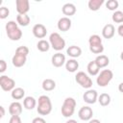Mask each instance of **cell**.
Segmentation results:
<instances>
[{"label":"cell","instance_id":"30","mask_svg":"<svg viewBox=\"0 0 123 123\" xmlns=\"http://www.w3.org/2000/svg\"><path fill=\"white\" fill-rule=\"evenodd\" d=\"M111 19L115 23H122L123 22V12H121V11H115L112 13Z\"/></svg>","mask_w":123,"mask_h":123},{"label":"cell","instance_id":"32","mask_svg":"<svg viewBox=\"0 0 123 123\" xmlns=\"http://www.w3.org/2000/svg\"><path fill=\"white\" fill-rule=\"evenodd\" d=\"M15 53L16 54H20V55H23V56H28L29 54V48L27 46H19L16 48L15 50Z\"/></svg>","mask_w":123,"mask_h":123},{"label":"cell","instance_id":"31","mask_svg":"<svg viewBox=\"0 0 123 123\" xmlns=\"http://www.w3.org/2000/svg\"><path fill=\"white\" fill-rule=\"evenodd\" d=\"M119 6V3L117 0H108L106 2V7L110 11H115Z\"/></svg>","mask_w":123,"mask_h":123},{"label":"cell","instance_id":"14","mask_svg":"<svg viewBox=\"0 0 123 123\" xmlns=\"http://www.w3.org/2000/svg\"><path fill=\"white\" fill-rule=\"evenodd\" d=\"M114 33H115V28L112 24H106L102 29V36L107 39L111 38L114 36Z\"/></svg>","mask_w":123,"mask_h":123},{"label":"cell","instance_id":"1","mask_svg":"<svg viewBox=\"0 0 123 123\" xmlns=\"http://www.w3.org/2000/svg\"><path fill=\"white\" fill-rule=\"evenodd\" d=\"M6 33L11 40H19L22 37V31L18 28V24L15 21H8L6 24Z\"/></svg>","mask_w":123,"mask_h":123},{"label":"cell","instance_id":"7","mask_svg":"<svg viewBox=\"0 0 123 123\" xmlns=\"http://www.w3.org/2000/svg\"><path fill=\"white\" fill-rule=\"evenodd\" d=\"M0 86L4 91H12L15 88V81L6 75L0 77Z\"/></svg>","mask_w":123,"mask_h":123},{"label":"cell","instance_id":"40","mask_svg":"<svg viewBox=\"0 0 123 123\" xmlns=\"http://www.w3.org/2000/svg\"><path fill=\"white\" fill-rule=\"evenodd\" d=\"M118 90L123 93V83H120V84H119V86H118Z\"/></svg>","mask_w":123,"mask_h":123},{"label":"cell","instance_id":"21","mask_svg":"<svg viewBox=\"0 0 123 123\" xmlns=\"http://www.w3.org/2000/svg\"><path fill=\"white\" fill-rule=\"evenodd\" d=\"M86 70L88 72V74L90 76H96L99 74V71H100V68L98 67V65L96 64L95 61H91L88 62L87 66H86Z\"/></svg>","mask_w":123,"mask_h":123},{"label":"cell","instance_id":"3","mask_svg":"<svg viewBox=\"0 0 123 123\" xmlns=\"http://www.w3.org/2000/svg\"><path fill=\"white\" fill-rule=\"evenodd\" d=\"M76 108V100L72 97H66L62 106V114L64 117H70L73 115Z\"/></svg>","mask_w":123,"mask_h":123},{"label":"cell","instance_id":"22","mask_svg":"<svg viewBox=\"0 0 123 123\" xmlns=\"http://www.w3.org/2000/svg\"><path fill=\"white\" fill-rule=\"evenodd\" d=\"M23 106L26 110H33L37 106V100L32 96H27L23 100Z\"/></svg>","mask_w":123,"mask_h":123},{"label":"cell","instance_id":"24","mask_svg":"<svg viewBox=\"0 0 123 123\" xmlns=\"http://www.w3.org/2000/svg\"><path fill=\"white\" fill-rule=\"evenodd\" d=\"M42 88L45 91H51L53 89H55L56 87V82L52 79H45L42 82Z\"/></svg>","mask_w":123,"mask_h":123},{"label":"cell","instance_id":"34","mask_svg":"<svg viewBox=\"0 0 123 123\" xmlns=\"http://www.w3.org/2000/svg\"><path fill=\"white\" fill-rule=\"evenodd\" d=\"M9 123H22V121L19 115H12L9 120Z\"/></svg>","mask_w":123,"mask_h":123},{"label":"cell","instance_id":"25","mask_svg":"<svg viewBox=\"0 0 123 123\" xmlns=\"http://www.w3.org/2000/svg\"><path fill=\"white\" fill-rule=\"evenodd\" d=\"M103 4H104V0H89L87 3V6L90 11L96 12L101 8Z\"/></svg>","mask_w":123,"mask_h":123},{"label":"cell","instance_id":"13","mask_svg":"<svg viewBox=\"0 0 123 123\" xmlns=\"http://www.w3.org/2000/svg\"><path fill=\"white\" fill-rule=\"evenodd\" d=\"M71 24H72V22H71L70 18L63 16V17L60 18L58 21V29L62 32H66L71 28Z\"/></svg>","mask_w":123,"mask_h":123},{"label":"cell","instance_id":"20","mask_svg":"<svg viewBox=\"0 0 123 123\" xmlns=\"http://www.w3.org/2000/svg\"><path fill=\"white\" fill-rule=\"evenodd\" d=\"M79 68V62L75 59H70L65 62V69L68 72H76L77 69Z\"/></svg>","mask_w":123,"mask_h":123},{"label":"cell","instance_id":"10","mask_svg":"<svg viewBox=\"0 0 123 123\" xmlns=\"http://www.w3.org/2000/svg\"><path fill=\"white\" fill-rule=\"evenodd\" d=\"M83 99L86 103L87 104H94L97 100H98V94L97 91L95 89H87L84 95H83Z\"/></svg>","mask_w":123,"mask_h":123},{"label":"cell","instance_id":"5","mask_svg":"<svg viewBox=\"0 0 123 123\" xmlns=\"http://www.w3.org/2000/svg\"><path fill=\"white\" fill-rule=\"evenodd\" d=\"M113 78V73L111 70L110 69H104L102 70L98 76H97V79H96V83L99 86H107L109 85V83L112 80Z\"/></svg>","mask_w":123,"mask_h":123},{"label":"cell","instance_id":"35","mask_svg":"<svg viewBox=\"0 0 123 123\" xmlns=\"http://www.w3.org/2000/svg\"><path fill=\"white\" fill-rule=\"evenodd\" d=\"M7 69V62L4 60H0V73L5 72Z\"/></svg>","mask_w":123,"mask_h":123},{"label":"cell","instance_id":"8","mask_svg":"<svg viewBox=\"0 0 123 123\" xmlns=\"http://www.w3.org/2000/svg\"><path fill=\"white\" fill-rule=\"evenodd\" d=\"M92 115H93V111L88 106L82 107L78 111V116L83 121H89L92 118Z\"/></svg>","mask_w":123,"mask_h":123},{"label":"cell","instance_id":"36","mask_svg":"<svg viewBox=\"0 0 123 123\" xmlns=\"http://www.w3.org/2000/svg\"><path fill=\"white\" fill-rule=\"evenodd\" d=\"M32 123H46V121L42 117H35L33 119Z\"/></svg>","mask_w":123,"mask_h":123},{"label":"cell","instance_id":"15","mask_svg":"<svg viewBox=\"0 0 123 123\" xmlns=\"http://www.w3.org/2000/svg\"><path fill=\"white\" fill-rule=\"evenodd\" d=\"M26 61H27V57L26 56H23V55H20V54H14L12 59V62L13 64V66L15 67H21L23 66L25 63H26Z\"/></svg>","mask_w":123,"mask_h":123},{"label":"cell","instance_id":"38","mask_svg":"<svg viewBox=\"0 0 123 123\" xmlns=\"http://www.w3.org/2000/svg\"><path fill=\"white\" fill-rule=\"evenodd\" d=\"M0 111H1L0 118H2V117L5 115V110H4V107H3V106H1V107H0Z\"/></svg>","mask_w":123,"mask_h":123},{"label":"cell","instance_id":"9","mask_svg":"<svg viewBox=\"0 0 123 123\" xmlns=\"http://www.w3.org/2000/svg\"><path fill=\"white\" fill-rule=\"evenodd\" d=\"M15 7L18 14H27L30 10V3L28 0H16Z\"/></svg>","mask_w":123,"mask_h":123},{"label":"cell","instance_id":"37","mask_svg":"<svg viewBox=\"0 0 123 123\" xmlns=\"http://www.w3.org/2000/svg\"><path fill=\"white\" fill-rule=\"evenodd\" d=\"M117 33H118V35H119L120 37H123V24H120V25L118 26V28H117Z\"/></svg>","mask_w":123,"mask_h":123},{"label":"cell","instance_id":"11","mask_svg":"<svg viewBox=\"0 0 123 123\" xmlns=\"http://www.w3.org/2000/svg\"><path fill=\"white\" fill-rule=\"evenodd\" d=\"M33 35L37 38H43L47 34V29L43 24H36L32 29Z\"/></svg>","mask_w":123,"mask_h":123},{"label":"cell","instance_id":"39","mask_svg":"<svg viewBox=\"0 0 123 123\" xmlns=\"http://www.w3.org/2000/svg\"><path fill=\"white\" fill-rule=\"evenodd\" d=\"M88 123H101V121H100L99 119L94 118V119H90V120L88 121Z\"/></svg>","mask_w":123,"mask_h":123},{"label":"cell","instance_id":"41","mask_svg":"<svg viewBox=\"0 0 123 123\" xmlns=\"http://www.w3.org/2000/svg\"><path fill=\"white\" fill-rule=\"evenodd\" d=\"M65 123H78L76 120H74V119H69V120H67Z\"/></svg>","mask_w":123,"mask_h":123},{"label":"cell","instance_id":"18","mask_svg":"<svg viewBox=\"0 0 123 123\" xmlns=\"http://www.w3.org/2000/svg\"><path fill=\"white\" fill-rule=\"evenodd\" d=\"M66 54L71 57L72 59H75V58H78L81 56L82 54V49L79 47V46H76V45H71L67 48L66 50Z\"/></svg>","mask_w":123,"mask_h":123},{"label":"cell","instance_id":"26","mask_svg":"<svg viewBox=\"0 0 123 123\" xmlns=\"http://www.w3.org/2000/svg\"><path fill=\"white\" fill-rule=\"evenodd\" d=\"M30 21H31V19L28 14H18L16 16V22L20 26H23V27L28 26Z\"/></svg>","mask_w":123,"mask_h":123},{"label":"cell","instance_id":"42","mask_svg":"<svg viewBox=\"0 0 123 123\" xmlns=\"http://www.w3.org/2000/svg\"><path fill=\"white\" fill-rule=\"evenodd\" d=\"M120 59L123 61V51H122V52H121V54H120Z\"/></svg>","mask_w":123,"mask_h":123},{"label":"cell","instance_id":"28","mask_svg":"<svg viewBox=\"0 0 123 123\" xmlns=\"http://www.w3.org/2000/svg\"><path fill=\"white\" fill-rule=\"evenodd\" d=\"M97 101L99 102V104L102 107H106L111 103V96L108 93H102V94H100L98 96V100Z\"/></svg>","mask_w":123,"mask_h":123},{"label":"cell","instance_id":"33","mask_svg":"<svg viewBox=\"0 0 123 123\" xmlns=\"http://www.w3.org/2000/svg\"><path fill=\"white\" fill-rule=\"evenodd\" d=\"M9 14H10V11L8 8H6V7L0 8V18L1 19H5L6 17H8Z\"/></svg>","mask_w":123,"mask_h":123},{"label":"cell","instance_id":"29","mask_svg":"<svg viewBox=\"0 0 123 123\" xmlns=\"http://www.w3.org/2000/svg\"><path fill=\"white\" fill-rule=\"evenodd\" d=\"M88 44H89V46L100 45V44H102V38L98 35H92L88 38Z\"/></svg>","mask_w":123,"mask_h":123},{"label":"cell","instance_id":"12","mask_svg":"<svg viewBox=\"0 0 123 123\" xmlns=\"http://www.w3.org/2000/svg\"><path fill=\"white\" fill-rule=\"evenodd\" d=\"M51 62H52V64L55 66V67H61L62 66L66 61H65V56L60 52L54 54L52 56V59H51Z\"/></svg>","mask_w":123,"mask_h":123},{"label":"cell","instance_id":"27","mask_svg":"<svg viewBox=\"0 0 123 123\" xmlns=\"http://www.w3.org/2000/svg\"><path fill=\"white\" fill-rule=\"evenodd\" d=\"M51 45L49 43V41L45 40V39H40L37 43V48L40 51V52H47L50 49Z\"/></svg>","mask_w":123,"mask_h":123},{"label":"cell","instance_id":"6","mask_svg":"<svg viewBox=\"0 0 123 123\" xmlns=\"http://www.w3.org/2000/svg\"><path fill=\"white\" fill-rule=\"evenodd\" d=\"M75 81L84 88L89 89L92 86V80L90 77H88L87 74H86L84 71H79L77 72L75 76Z\"/></svg>","mask_w":123,"mask_h":123},{"label":"cell","instance_id":"4","mask_svg":"<svg viewBox=\"0 0 123 123\" xmlns=\"http://www.w3.org/2000/svg\"><path fill=\"white\" fill-rule=\"evenodd\" d=\"M49 43L51 47L56 51H61L65 47V40L59 33H52L49 37Z\"/></svg>","mask_w":123,"mask_h":123},{"label":"cell","instance_id":"23","mask_svg":"<svg viewBox=\"0 0 123 123\" xmlns=\"http://www.w3.org/2000/svg\"><path fill=\"white\" fill-rule=\"evenodd\" d=\"M11 95H12V98L14 99V100H20L24 97L25 95V90L22 88V87H15L12 90L11 92Z\"/></svg>","mask_w":123,"mask_h":123},{"label":"cell","instance_id":"2","mask_svg":"<svg viewBox=\"0 0 123 123\" xmlns=\"http://www.w3.org/2000/svg\"><path fill=\"white\" fill-rule=\"evenodd\" d=\"M37 111L40 115H48L52 111V102L48 96L41 95L38 97Z\"/></svg>","mask_w":123,"mask_h":123},{"label":"cell","instance_id":"16","mask_svg":"<svg viewBox=\"0 0 123 123\" xmlns=\"http://www.w3.org/2000/svg\"><path fill=\"white\" fill-rule=\"evenodd\" d=\"M9 112L11 115H19L22 112V105L17 101L12 102L9 107Z\"/></svg>","mask_w":123,"mask_h":123},{"label":"cell","instance_id":"17","mask_svg":"<svg viewBox=\"0 0 123 123\" xmlns=\"http://www.w3.org/2000/svg\"><path fill=\"white\" fill-rule=\"evenodd\" d=\"M62 13L64 15H66V17H68V16H71V15H74L75 14V12H76V7L72 3H66V4H64L62 6Z\"/></svg>","mask_w":123,"mask_h":123},{"label":"cell","instance_id":"19","mask_svg":"<svg viewBox=\"0 0 123 123\" xmlns=\"http://www.w3.org/2000/svg\"><path fill=\"white\" fill-rule=\"evenodd\" d=\"M94 61L99 68H104L107 65H109V63H110V59L106 55H98Z\"/></svg>","mask_w":123,"mask_h":123}]
</instances>
